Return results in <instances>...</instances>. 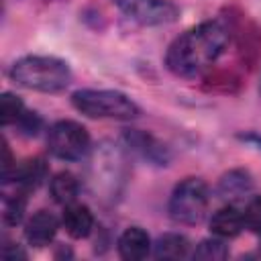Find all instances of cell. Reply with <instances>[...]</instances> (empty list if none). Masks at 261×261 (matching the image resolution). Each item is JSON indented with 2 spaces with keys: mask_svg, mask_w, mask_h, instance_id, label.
<instances>
[{
  "mask_svg": "<svg viewBox=\"0 0 261 261\" xmlns=\"http://www.w3.org/2000/svg\"><path fill=\"white\" fill-rule=\"evenodd\" d=\"M230 43V29L222 20H204L171 41L165 65L179 77L202 75L212 67Z\"/></svg>",
  "mask_w": 261,
  "mask_h": 261,
  "instance_id": "cell-1",
  "label": "cell"
},
{
  "mask_svg": "<svg viewBox=\"0 0 261 261\" xmlns=\"http://www.w3.org/2000/svg\"><path fill=\"white\" fill-rule=\"evenodd\" d=\"M128 157L126 149L112 143L100 141L88 153V186L96 200L102 204H114L120 200L128 181Z\"/></svg>",
  "mask_w": 261,
  "mask_h": 261,
  "instance_id": "cell-2",
  "label": "cell"
},
{
  "mask_svg": "<svg viewBox=\"0 0 261 261\" xmlns=\"http://www.w3.org/2000/svg\"><path fill=\"white\" fill-rule=\"evenodd\" d=\"M10 80L27 90L55 94L69 86L71 69L67 61L51 55H24L10 67Z\"/></svg>",
  "mask_w": 261,
  "mask_h": 261,
  "instance_id": "cell-3",
  "label": "cell"
},
{
  "mask_svg": "<svg viewBox=\"0 0 261 261\" xmlns=\"http://www.w3.org/2000/svg\"><path fill=\"white\" fill-rule=\"evenodd\" d=\"M71 104L80 114L100 120H133L141 114L137 102L118 90L84 88L73 92Z\"/></svg>",
  "mask_w": 261,
  "mask_h": 261,
  "instance_id": "cell-4",
  "label": "cell"
},
{
  "mask_svg": "<svg viewBox=\"0 0 261 261\" xmlns=\"http://www.w3.org/2000/svg\"><path fill=\"white\" fill-rule=\"evenodd\" d=\"M210 206V188L202 177H186L181 179L171 196H169V216L177 224L194 226L200 224L208 216Z\"/></svg>",
  "mask_w": 261,
  "mask_h": 261,
  "instance_id": "cell-5",
  "label": "cell"
},
{
  "mask_svg": "<svg viewBox=\"0 0 261 261\" xmlns=\"http://www.w3.org/2000/svg\"><path fill=\"white\" fill-rule=\"evenodd\" d=\"M47 149L61 161H80L92 149L90 133L75 120H57L47 130Z\"/></svg>",
  "mask_w": 261,
  "mask_h": 261,
  "instance_id": "cell-6",
  "label": "cell"
},
{
  "mask_svg": "<svg viewBox=\"0 0 261 261\" xmlns=\"http://www.w3.org/2000/svg\"><path fill=\"white\" fill-rule=\"evenodd\" d=\"M112 4L126 18L143 27L169 24L179 16V10L171 0H112Z\"/></svg>",
  "mask_w": 261,
  "mask_h": 261,
  "instance_id": "cell-7",
  "label": "cell"
},
{
  "mask_svg": "<svg viewBox=\"0 0 261 261\" xmlns=\"http://www.w3.org/2000/svg\"><path fill=\"white\" fill-rule=\"evenodd\" d=\"M122 141H124V149L139 155L141 159L153 163V165H159V167H165L169 165L171 161V153H169V147L159 141L157 137L145 133V130H139V128H128L122 133Z\"/></svg>",
  "mask_w": 261,
  "mask_h": 261,
  "instance_id": "cell-8",
  "label": "cell"
},
{
  "mask_svg": "<svg viewBox=\"0 0 261 261\" xmlns=\"http://www.w3.org/2000/svg\"><path fill=\"white\" fill-rule=\"evenodd\" d=\"M47 173H49V167H47L45 159L33 157V159H27L22 163H16L14 169L2 177V184L14 186L16 192L29 194V192L37 190L47 179Z\"/></svg>",
  "mask_w": 261,
  "mask_h": 261,
  "instance_id": "cell-9",
  "label": "cell"
},
{
  "mask_svg": "<svg viewBox=\"0 0 261 261\" xmlns=\"http://www.w3.org/2000/svg\"><path fill=\"white\" fill-rule=\"evenodd\" d=\"M255 184L247 169H230L216 184V196L226 204L247 202L253 196Z\"/></svg>",
  "mask_w": 261,
  "mask_h": 261,
  "instance_id": "cell-10",
  "label": "cell"
},
{
  "mask_svg": "<svg viewBox=\"0 0 261 261\" xmlns=\"http://www.w3.org/2000/svg\"><path fill=\"white\" fill-rule=\"evenodd\" d=\"M245 230L243 208L239 204H224L210 216V232L220 239H234Z\"/></svg>",
  "mask_w": 261,
  "mask_h": 261,
  "instance_id": "cell-11",
  "label": "cell"
},
{
  "mask_svg": "<svg viewBox=\"0 0 261 261\" xmlns=\"http://www.w3.org/2000/svg\"><path fill=\"white\" fill-rule=\"evenodd\" d=\"M59 230V220L49 210H37L27 222H24V239L33 247H45L49 245Z\"/></svg>",
  "mask_w": 261,
  "mask_h": 261,
  "instance_id": "cell-12",
  "label": "cell"
},
{
  "mask_svg": "<svg viewBox=\"0 0 261 261\" xmlns=\"http://www.w3.org/2000/svg\"><path fill=\"white\" fill-rule=\"evenodd\" d=\"M61 226L71 239H86L94 230V214L86 204L71 202L63 206L61 214Z\"/></svg>",
  "mask_w": 261,
  "mask_h": 261,
  "instance_id": "cell-13",
  "label": "cell"
},
{
  "mask_svg": "<svg viewBox=\"0 0 261 261\" xmlns=\"http://www.w3.org/2000/svg\"><path fill=\"white\" fill-rule=\"evenodd\" d=\"M153 243H151V237L145 228L141 226H128L122 230V234L118 237L116 241V249H118V255L126 261H139V259H145L151 251Z\"/></svg>",
  "mask_w": 261,
  "mask_h": 261,
  "instance_id": "cell-14",
  "label": "cell"
},
{
  "mask_svg": "<svg viewBox=\"0 0 261 261\" xmlns=\"http://www.w3.org/2000/svg\"><path fill=\"white\" fill-rule=\"evenodd\" d=\"M49 192H51V198L57 204L67 206L71 202H77V196H80V179L71 171H57L49 179Z\"/></svg>",
  "mask_w": 261,
  "mask_h": 261,
  "instance_id": "cell-15",
  "label": "cell"
},
{
  "mask_svg": "<svg viewBox=\"0 0 261 261\" xmlns=\"http://www.w3.org/2000/svg\"><path fill=\"white\" fill-rule=\"evenodd\" d=\"M192 243L188 237L177 232H165L161 234L153 245V255L157 259H184L190 255Z\"/></svg>",
  "mask_w": 261,
  "mask_h": 261,
  "instance_id": "cell-16",
  "label": "cell"
},
{
  "mask_svg": "<svg viewBox=\"0 0 261 261\" xmlns=\"http://www.w3.org/2000/svg\"><path fill=\"white\" fill-rule=\"evenodd\" d=\"M27 212V194L22 192H4V206H2V220L8 226H16L24 220Z\"/></svg>",
  "mask_w": 261,
  "mask_h": 261,
  "instance_id": "cell-17",
  "label": "cell"
},
{
  "mask_svg": "<svg viewBox=\"0 0 261 261\" xmlns=\"http://www.w3.org/2000/svg\"><path fill=\"white\" fill-rule=\"evenodd\" d=\"M24 114H27L24 102H22L16 94L4 92L2 98H0V116H2V124H4V126H10V124L16 126Z\"/></svg>",
  "mask_w": 261,
  "mask_h": 261,
  "instance_id": "cell-18",
  "label": "cell"
},
{
  "mask_svg": "<svg viewBox=\"0 0 261 261\" xmlns=\"http://www.w3.org/2000/svg\"><path fill=\"white\" fill-rule=\"evenodd\" d=\"M194 257L196 259H208V261H220V259L228 257V247L224 245V239H220V237L204 239L194 249Z\"/></svg>",
  "mask_w": 261,
  "mask_h": 261,
  "instance_id": "cell-19",
  "label": "cell"
},
{
  "mask_svg": "<svg viewBox=\"0 0 261 261\" xmlns=\"http://www.w3.org/2000/svg\"><path fill=\"white\" fill-rule=\"evenodd\" d=\"M243 218H245V228L253 232H261V194H253L245 202Z\"/></svg>",
  "mask_w": 261,
  "mask_h": 261,
  "instance_id": "cell-20",
  "label": "cell"
},
{
  "mask_svg": "<svg viewBox=\"0 0 261 261\" xmlns=\"http://www.w3.org/2000/svg\"><path fill=\"white\" fill-rule=\"evenodd\" d=\"M41 126H43V120H41V116L37 114V112H31V110H27V114L20 118V122L16 124V128L22 133V135H27V137H35L39 130H41Z\"/></svg>",
  "mask_w": 261,
  "mask_h": 261,
  "instance_id": "cell-21",
  "label": "cell"
},
{
  "mask_svg": "<svg viewBox=\"0 0 261 261\" xmlns=\"http://www.w3.org/2000/svg\"><path fill=\"white\" fill-rule=\"evenodd\" d=\"M2 255H4L6 259H16V257H22V259H24V257H27V253H24V251H22L18 245L8 243V241L2 245Z\"/></svg>",
  "mask_w": 261,
  "mask_h": 261,
  "instance_id": "cell-22",
  "label": "cell"
},
{
  "mask_svg": "<svg viewBox=\"0 0 261 261\" xmlns=\"http://www.w3.org/2000/svg\"><path fill=\"white\" fill-rule=\"evenodd\" d=\"M259 92H261V84H259Z\"/></svg>",
  "mask_w": 261,
  "mask_h": 261,
  "instance_id": "cell-23",
  "label": "cell"
}]
</instances>
